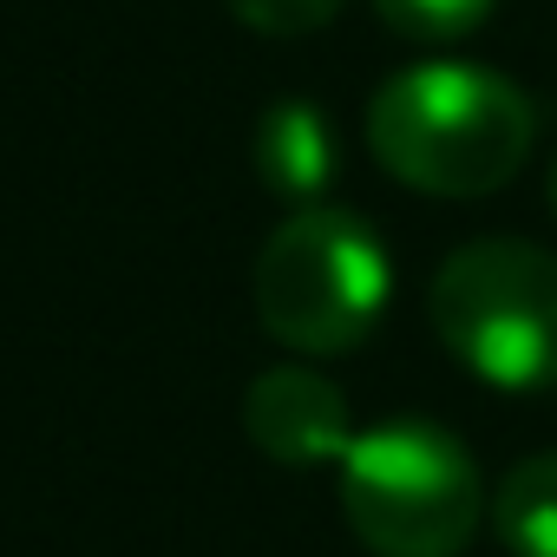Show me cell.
Masks as SVG:
<instances>
[{
	"label": "cell",
	"mask_w": 557,
	"mask_h": 557,
	"mask_svg": "<svg viewBox=\"0 0 557 557\" xmlns=\"http://www.w3.org/2000/svg\"><path fill=\"white\" fill-rule=\"evenodd\" d=\"M537 138V106L518 79L472 60H420L368 99L374 164L420 197H492L505 190Z\"/></svg>",
	"instance_id": "6da1fadb"
},
{
	"label": "cell",
	"mask_w": 557,
	"mask_h": 557,
	"mask_svg": "<svg viewBox=\"0 0 557 557\" xmlns=\"http://www.w3.org/2000/svg\"><path fill=\"white\" fill-rule=\"evenodd\" d=\"M342 472V518L374 557H466L492 518L479 459L440 420H381L355 433Z\"/></svg>",
	"instance_id": "7a4b0ae2"
},
{
	"label": "cell",
	"mask_w": 557,
	"mask_h": 557,
	"mask_svg": "<svg viewBox=\"0 0 557 557\" xmlns=\"http://www.w3.org/2000/svg\"><path fill=\"white\" fill-rule=\"evenodd\" d=\"M256 322L296 355H355L394 296V262L381 236L342 210H289L256 249Z\"/></svg>",
	"instance_id": "3957f363"
},
{
	"label": "cell",
	"mask_w": 557,
	"mask_h": 557,
	"mask_svg": "<svg viewBox=\"0 0 557 557\" xmlns=\"http://www.w3.org/2000/svg\"><path fill=\"white\" fill-rule=\"evenodd\" d=\"M440 348L498 394L557 387V256L518 236L453 249L426 296Z\"/></svg>",
	"instance_id": "277c9868"
},
{
	"label": "cell",
	"mask_w": 557,
	"mask_h": 557,
	"mask_svg": "<svg viewBox=\"0 0 557 557\" xmlns=\"http://www.w3.org/2000/svg\"><path fill=\"white\" fill-rule=\"evenodd\" d=\"M243 433L275 466H342L355 446V413L342 387L315 368H262L243 394Z\"/></svg>",
	"instance_id": "5b68a950"
},
{
	"label": "cell",
	"mask_w": 557,
	"mask_h": 557,
	"mask_svg": "<svg viewBox=\"0 0 557 557\" xmlns=\"http://www.w3.org/2000/svg\"><path fill=\"white\" fill-rule=\"evenodd\" d=\"M256 177L289 210L329 203V184H335V125H329V112L309 106V99H275L256 119Z\"/></svg>",
	"instance_id": "8992f818"
},
{
	"label": "cell",
	"mask_w": 557,
	"mask_h": 557,
	"mask_svg": "<svg viewBox=\"0 0 557 557\" xmlns=\"http://www.w3.org/2000/svg\"><path fill=\"white\" fill-rule=\"evenodd\" d=\"M492 531L511 557H557V453H531L498 479Z\"/></svg>",
	"instance_id": "52a82bcc"
},
{
	"label": "cell",
	"mask_w": 557,
	"mask_h": 557,
	"mask_svg": "<svg viewBox=\"0 0 557 557\" xmlns=\"http://www.w3.org/2000/svg\"><path fill=\"white\" fill-rule=\"evenodd\" d=\"M498 0H374V14L387 34L413 40V47H453L466 34H479L492 21Z\"/></svg>",
	"instance_id": "ba28073f"
},
{
	"label": "cell",
	"mask_w": 557,
	"mask_h": 557,
	"mask_svg": "<svg viewBox=\"0 0 557 557\" xmlns=\"http://www.w3.org/2000/svg\"><path fill=\"white\" fill-rule=\"evenodd\" d=\"M348 0H230V14L262 34V40H302V34H322Z\"/></svg>",
	"instance_id": "9c48e42d"
},
{
	"label": "cell",
	"mask_w": 557,
	"mask_h": 557,
	"mask_svg": "<svg viewBox=\"0 0 557 557\" xmlns=\"http://www.w3.org/2000/svg\"><path fill=\"white\" fill-rule=\"evenodd\" d=\"M550 216H557V164H550Z\"/></svg>",
	"instance_id": "30bf717a"
}]
</instances>
